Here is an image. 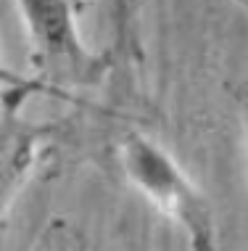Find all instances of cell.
Masks as SVG:
<instances>
[{
  "mask_svg": "<svg viewBox=\"0 0 248 251\" xmlns=\"http://www.w3.org/2000/svg\"><path fill=\"white\" fill-rule=\"evenodd\" d=\"M26 24L32 64L50 85L87 87L100 82L109 58L92 53L79 37L71 0H16Z\"/></svg>",
  "mask_w": 248,
  "mask_h": 251,
  "instance_id": "obj_2",
  "label": "cell"
},
{
  "mask_svg": "<svg viewBox=\"0 0 248 251\" xmlns=\"http://www.w3.org/2000/svg\"><path fill=\"white\" fill-rule=\"evenodd\" d=\"M40 138L43 130L24 125H11L0 135V220L35 167Z\"/></svg>",
  "mask_w": 248,
  "mask_h": 251,
  "instance_id": "obj_3",
  "label": "cell"
},
{
  "mask_svg": "<svg viewBox=\"0 0 248 251\" xmlns=\"http://www.w3.org/2000/svg\"><path fill=\"white\" fill-rule=\"evenodd\" d=\"M116 156L127 180L164 217L185 230L193 249H214V217L209 203L161 146L140 132H124Z\"/></svg>",
  "mask_w": 248,
  "mask_h": 251,
  "instance_id": "obj_1",
  "label": "cell"
},
{
  "mask_svg": "<svg viewBox=\"0 0 248 251\" xmlns=\"http://www.w3.org/2000/svg\"><path fill=\"white\" fill-rule=\"evenodd\" d=\"M240 108H243V119H246V132H248V87L240 90Z\"/></svg>",
  "mask_w": 248,
  "mask_h": 251,
  "instance_id": "obj_4",
  "label": "cell"
}]
</instances>
